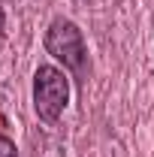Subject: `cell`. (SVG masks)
Segmentation results:
<instances>
[{
  "mask_svg": "<svg viewBox=\"0 0 154 157\" xmlns=\"http://www.w3.org/2000/svg\"><path fill=\"white\" fill-rule=\"evenodd\" d=\"M70 103V82L67 73L52 67V63H42L37 73H33V109H37L39 121L45 124H55L64 109Z\"/></svg>",
  "mask_w": 154,
  "mask_h": 157,
  "instance_id": "cell-1",
  "label": "cell"
},
{
  "mask_svg": "<svg viewBox=\"0 0 154 157\" xmlns=\"http://www.w3.org/2000/svg\"><path fill=\"white\" fill-rule=\"evenodd\" d=\"M45 52L55 60L64 63V70L82 76L85 73V63H88V45H85V36L79 30L76 21L70 18H55L45 30Z\"/></svg>",
  "mask_w": 154,
  "mask_h": 157,
  "instance_id": "cell-2",
  "label": "cell"
},
{
  "mask_svg": "<svg viewBox=\"0 0 154 157\" xmlns=\"http://www.w3.org/2000/svg\"><path fill=\"white\" fill-rule=\"evenodd\" d=\"M0 157H18V151H15V142L9 136H0Z\"/></svg>",
  "mask_w": 154,
  "mask_h": 157,
  "instance_id": "cell-3",
  "label": "cell"
}]
</instances>
